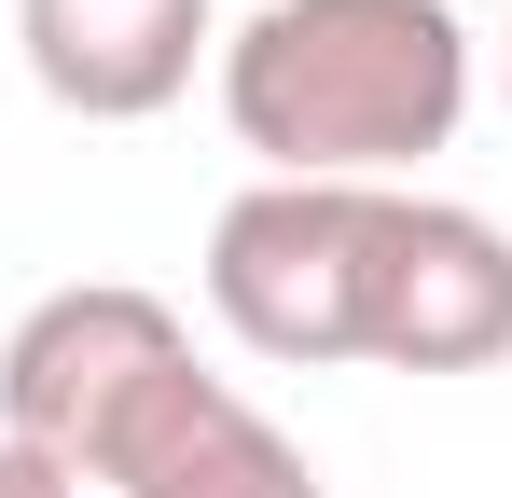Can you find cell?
<instances>
[{
    "instance_id": "obj_1",
    "label": "cell",
    "mask_w": 512,
    "mask_h": 498,
    "mask_svg": "<svg viewBox=\"0 0 512 498\" xmlns=\"http://www.w3.org/2000/svg\"><path fill=\"white\" fill-rule=\"evenodd\" d=\"M208 70L263 180H402L471 125V28L443 0H263Z\"/></svg>"
},
{
    "instance_id": "obj_7",
    "label": "cell",
    "mask_w": 512,
    "mask_h": 498,
    "mask_svg": "<svg viewBox=\"0 0 512 498\" xmlns=\"http://www.w3.org/2000/svg\"><path fill=\"white\" fill-rule=\"evenodd\" d=\"M0 498H84L56 457H28V443H0Z\"/></svg>"
},
{
    "instance_id": "obj_4",
    "label": "cell",
    "mask_w": 512,
    "mask_h": 498,
    "mask_svg": "<svg viewBox=\"0 0 512 498\" xmlns=\"http://www.w3.org/2000/svg\"><path fill=\"white\" fill-rule=\"evenodd\" d=\"M374 360L388 374H485V360H512V236L485 208L402 194L388 291H374Z\"/></svg>"
},
{
    "instance_id": "obj_5",
    "label": "cell",
    "mask_w": 512,
    "mask_h": 498,
    "mask_svg": "<svg viewBox=\"0 0 512 498\" xmlns=\"http://www.w3.org/2000/svg\"><path fill=\"white\" fill-rule=\"evenodd\" d=\"M97 485L111 498H333L319 457H305L236 374H208V360H180V374L139 388V415H125L111 457H97Z\"/></svg>"
},
{
    "instance_id": "obj_6",
    "label": "cell",
    "mask_w": 512,
    "mask_h": 498,
    "mask_svg": "<svg viewBox=\"0 0 512 498\" xmlns=\"http://www.w3.org/2000/svg\"><path fill=\"white\" fill-rule=\"evenodd\" d=\"M14 56L70 125H153L222 56L208 0H14Z\"/></svg>"
},
{
    "instance_id": "obj_8",
    "label": "cell",
    "mask_w": 512,
    "mask_h": 498,
    "mask_svg": "<svg viewBox=\"0 0 512 498\" xmlns=\"http://www.w3.org/2000/svg\"><path fill=\"white\" fill-rule=\"evenodd\" d=\"M499 97H512V42H499Z\"/></svg>"
},
{
    "instance_id": "obj_2",
    "label": "cell",
    "mask_w": 512,
    "mask_h": 498,
    "mask_svg": "<svg viewBox=\"0 0 512 498\" xmlns=\"http://www.w3.org/2000/svg\"><path fill=\"white\" fill-rule=\"evenodd\" d=\"M388 222H402V180H250L208 222V319L291 374L374 360Z\"/></svg>"
},
{
    "instance_id": "obj_3",
    "label": "cell",
    "mask_w": 512,
    "mask_h": 498,
    "mask_svg": "<svg viewBox=\"0 0 512 498\" xmlns=\"http://www.w3.org/2000/svg\"><path fill=\"white\" fill-rule=\"evenodd\" d=\"M194 360V332H180L167 291H139V277H70V291H42L28 319L0 332V443H28V457H56L70 485H97V457H111V429L139 415L153 374Z\"/></svg>"
}]
</instances>
